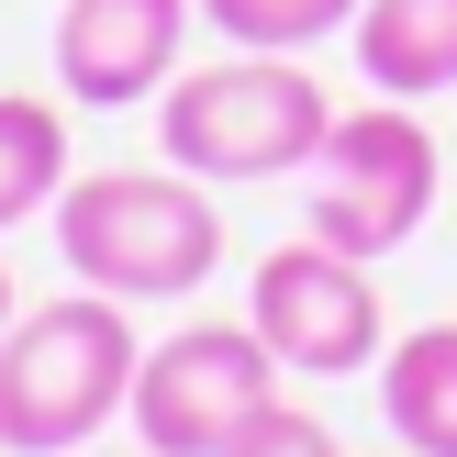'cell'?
<instances>
[{
	"mask_svg": "<svg viewBox=\"0 0 457 457\" xmlns=\"http://www.w3.org/2000/svg\"><path fill=\"white\" fill-rule=\"evenodd\" d=\"M436 190H446L436 123L413 101H357V112H335L324 156L302 168V235H324V245L379 268L436 223Z\"/></svg>",
	"mask_w": 457,
	"mask_h": 457,
	"instance_id": "obj_4",
	"label": "cell"
},
{
	"mask_svg": "<svg viewBox=\"0 0 457 457\" xmlns=\"http://www.w3.org/2000/svg\"><path fill=\"white\" fill-rule=\"evenodd\" d=\"M245 324L268 335V357H279L290 379H369L379 346H391V312H379V279L369 257H346V245L324 235H290L268 245L257 268H245Z\"/></svg>",
	"mask_w": 457,
	"mask_h": 457,
	"instance_id": "obj_5",
	"label": "cell"
},
{
	"mask_svg": "<svg viewBox=\"0 0 457 457\" xmlns=\"http://www.w3.org/2000/svg\"><path fill=\"white\" fill-rule=\"evenodd\" d=\"M12 312H22V302H12V268H0V335H12Z\"/></svg>",
	"mask_w": 457,
	"mask_h": 457,
	"instance_id": "obj_13",
	"label": "cell"
},
{
	"mask_svg": "<svg viewBox=\"0 0 457 457\" xmlns=\"http://www.w3.org/2000/svg\"><path fill=\"white\" fill-rule=\"evenodd\" d=\"M346 45L379 101H446L457 89V0H357Z\"/></svg>",
	"mask_w": 457,
	"mask_h": 457,
	"instance_id": "obj_8",
	"label": "cell"
},
{
	"mask_svg": "<svg viewBox=\"0 0 457 457\" xmlns=\"http://www.w3.org/2000/svg\"><path fill=\"white\" fill-rule=\"evenodd\" d=\"M56 257L79 290H112V302H190L223 268V212L212 179L190 168H89L56 190Z\"/></svg>",
	"mask_w": 457,
	"mask_h": 457,
	"instance_id": "obj_3",
	"label": "cell"
},
{
	"mask_svg": "<svg viewBox=\"0 0 457 457\" xmlns=\"http://www.w3.org/2000/svg\"><path fill=\"white\" fill-rule=\"evenodd\" d=\"M201 0H56V89L79 112H145L179 79Z\"/></svg>",
	"mask_w": 457,
	"mask_h": 457,
	"instance_id": "obj_7",
	"label": "cell"
},
{
	"mask_svg": "<svg viewBox=\"0 0 457 457\" xmlns=\"http://www.w3.org/2000/svg\"><path fill=\"white\" fill-rule=\"evenodd\" d=\"M134 457H145V446H134Z\"/></svg>",
	"mask_w": 457,
	"mask_h": 457,
	"instance_id": "obj_14",
	"label": "cell"
},
{
	"mask_svg": "<svg viewBox=\"0 0 457 457\" xmlns=\"http://www.w3.org/2000/svg\"><path fill=\"white\" fill-rule=\"evenodd\" d=\"M79 179V156H67V112L34 101V89H0V235L34 212H56V190Z\"/></svg>",
	"mask_w": 457,
	"mask_h": 457,
	"instance_id": "obj_10",
	"label": "cell"
},
{
	"mask_svg": "<svg viewBox=\"0 0 457 457\" xmlns=\"http://www.w3.org/2000/svg\"><path fill=\"white\" fill-rule=\"evenodd\" d=\"M223 457H346V436H335V424L324 413H302V402H268V413H245L235 424V446H223Z\"/></svg>",
	"mask_w": 457,
	"mask_h": 457,
	"instance_id": "obj_12",
	"label": "cell"
},
{
	"mask_svg": "<svg viewBox=\"0 0 457 457\" xmlns=\"http://www.w3.org/2000/svg\"><path fill=\"white\" fill-rule=\"evenodd\" d=\"M335 134V101L302 56H257V45H223L212 67H179L156 89V145L168 168L212 179V190H268V179H302Z\"/></svg>",
	"mask_w": 457,
	"mask_h": 457,
	"instance_id": "obj_2",
	"label": "cell"
},
{
	"mask_svg": "<svg viewBox=\"0 0 457 457\" xmlns=\"http://www.w3.org/2000/svg\"><path fill=\"white\" fill-rule=\"evenodd\" d=\"M290 391V369L268 357L257 324H179L145 346V369H134V446L145 457H223L235 446L245 413H268V402Z\"/></svg>",
	"mask_w": 457,
	"mask_h": 457,
	"instance_id": "obj_6",
	"label": "cell"
},
{
	"mask_svg": "<svg viewBox=\"0 0 457 457\" xmlns=\"http://www.w3.org/2000/svg\"><path fill=\"white\" fill-rule=\"evenodd\" d=\"M134 369H145V335H134V302H112V290H67V302L12 312V335H0V457H89L134 413Z\"/></svg>",
	"mask_w": 457,
	"mask_h": 457,
	"instance_id": "obj_1",
	"label": "cell"
},
{
	"mask_svg": "<svg viewBox=\"0 0 457 457\" xmlns=\"http://www.w3.org/2000/svg\"><path fill=\"white\" fill-rule=\"evenodd\" d=\"M201 22L223 45H257V56H312L357 22V0H201Z\"/></svg>",
	"mask_w": 457,
	"mask_h": 457,
	"instance_id": "obj_11",
	"label": "cell"
},
{
	"mask_svg": "<svg viewBox=\"0 0 457 457\" xmlns=\"http://www.w3.org/2000/svg\"><path fill=\"white\" fill-rule=\"evenodd\" d=\"M379 424L402 457H457V324H413L402 346H379Z\"/></svg>",
	"mask_w": 457,
	"mask_h": 457,
	"instance_id": "obj_9",
	"label": "cell"
}]
</instances>
